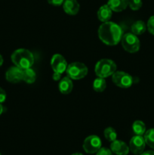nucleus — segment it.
<instances>
[{"instance_id": "13", "label": "nucleus", "mask_w": 154, "mask_h": 155, "mask_svg": "<svg viewBox=\"0 0 154 155\" xmlns=\"http://www.w3.org/2000/svg\"><path fill=\"white\" fill-rule=\"evenodd\" d=\"M129 0H108L107 5L115 12H120L128 6Z\"/></svg>"}, {"instance_id": "17", "label": "nucleus", "mask_w": 154, "mask_h": 155, "mask_svg": "<svg viewBox=\"0 0 154 155\" xmlns=\"http://www.w3.org/2000/svg\"><path fill=\"white\" fill-rule=\"evenodd\" d=\"M36 74L31 68L24 70L23 80L28 84H32L36 81Z\"/></svg>"}, {"instance_id": "4", "label": "nucleus", "mask_w": 154, "mask_h": 155, "mask_svg": "<svg viewBox=\"0 0 154 155\" xmlns=\"http://www.w3.org/2000/svg\"><path fill=\"white\" fill-rule=\"evenodd\" d=\"M66 73L71 80H81L87 75L88 68L81 62H73L68 64Z\"/></svg>"}, {"instance_id": "15", "label": "nucleus", "mask_w": 154, "mask_h": 155, "mask_svg": "<svg viewBox=\"0 0 154 155\" xmlns=\"http://www.w3.org/2000/svg\"><path fill=\"white\" fill-rule=\"evenodd\" d=\"M112 14H113V11L109 7L108 5H104L98 9V18L101 22H107V21H110Z\"/></svg>"}, {"instance_id": "9", "label": "nucleus", "mask_w": 154, "mask_h": 155, "mask_svg": "<svg viewBox=\"0 0 154 155\" xmlns=\"http://www.w3.org/2000/svg\"><path fill=\"white\" fill-rule=\"evenodd\" d=\"M51 66L54 72L63 74L67 68V62L66 59L60 54H55L51 59Z\"/></svg>"}, {"instance_id": "6", "label": "nucleus", "mask_w": 154, "mask_h": 155, "mask_svg": "<svg viewBox=\"0 0 154 155\" xmlns=\"http://www.w3.org/2000/svg\"><path fill=\"white\" fill-rule=\"evenodd\" d=\"M112 80L116 86L122 89H128L133 84V77L123 71H116L112 75Z\"/></svg>"}, {"instance_id": "8", "label": "nucleus", "mask_w": 154, "mask_h": 155, "mask_svg": "<svg viewBox=\"0 0 154 155\" xmlns=\"http://www.w3.org/2000/svg\"><path fill=\"white\" fill-rule=\"evenodd\" d=\"M145 142L144 138L142 136H137L135 135L131 139L129 142V150L134 154L138 155L142 154L144 151Z\"/></svg>"}, {"instance_id": "32", "label": "nucleus", "mask_w": 154, "mask_h": 155, "mask_svg": "<svg viewBox=\"0 0 154 155\" xmlns=\"http://www.w3.org/2000/svg\"><path fill=\"white\" fill-rule=\"evenodd\" d=\"M0 155H1V154H0Z\"/></svg>"}, {"instance_id": "22", "label": "nucleus", "mask_w": 154, "mask_h": 155, "mask_svg": "<svg viewBox=\"0 0 154 155\" xmlns=\"http://www.w3.org/2000/svg\"><path fill=\"white\" fill-rule=\"evenodd\" d=\"M128 6L133 11H137L142 6V0H129Z\"/></svg>"}, {"instance_id": "14", "label": "nucleus", "mask_w": 154, "mask_h": 155, "mask_svg": "<svg viewBox=\"0 0 154 155\" xmlns=\"http://www.w3.org/2000/svg\"><path fill=\"white\" fill-rule=\"evenodd\" d=\"M58 88L60 92L63 95H67V94L70 93L73 88L72 80L68 77H63L59 83Z\"/></svg>"}, {"instance_id": "18", "label": "nucleus", "mask_w": 154, "mask_h": 155, "mask_svg": "<svg viewBox=\"0 0 154 155\" xmlns=\"http://www.w3.org/2000/svg\"><path fill=\"white\" fill-rule=\"evenodd\" d=\"M132 130L137 136H143L146 132V126L143 121L136 120L132 125Z\"/></svg>"}, {"instance_id": "2", "label": "nucleus", "mask_w": 154, "mask_h": 155, "mask_svg": "<svg viewBox=\"0 0 154 155\" xmlns=\"http://www.w3.org/2000/svg\"><path fill=\"white\" fill-rule=\"evenodd\" d=\"M11 58L15 66L22 70L32 68L35 61L34 55L33 53L25 48H19L15 50L12 53Z\"/></svg>"}, {"instance_id": "26", "label": "nucleus", "mask_w": 154, "mask_h": 155, "mask_svg": "<svg viewBox=\"0 0 154 155\" xmlns=\"http://www.w3.org/2000/svg\"><path fill=\"white\" fill-rule=\"evenodd\" d=\"M6 97H7V95H6V92L2 88L0 87V104L4 102L6 100Z\"/></svg>"}, {"instance_id": "16", "label": "nucleus", "mask_w": 154, "mask_h": 155, "mask_svg": "<svg viewBox=\"0 0 154 155\" xmlns=\"http://www.w3.org/2000/svg\"><path fill=\"white\" fill-rule=\"evenodd\" d=\"M146 25L143 21H137L131 26V33L136 36L141 35L146 31Z\"/></svg>"}, {"instance_id": "12", "label": "nucleus", "mask_w": 154, "mask_h": 155, "mask_svg": "<svg viewBox=\"0 0 154 155\" xmlns=\"http://www.w3.org/2000/svg\"><path fill=\"white\" fill-rule=\"evenodd\" d=\"M79 4L76 0H64L63 3V11L69 15H75L79 11Z\"/></svg>"}, {"instance_id": "27", "label": "nucleus", "mask_w": 154, "mask_h": 155, "mask_svg": "<svg viewBox=\"0 0 154 155\" xmlns=\"http://www.w3.org/2000/svg\"><path fill=\"white\" fill-rule=\"evenodd\" d=\"M61 75L62 74H60V73H57V72H54L52 76V78L54 81H58L61 79Z\"/></svg>"}, {"instance_id": "25", "label": "nucleus", "mask_w": 154, "mask_h": 155, "mask_svg": "<svg viewBox=\"0 0 154 155\" xmlns=\"http://www.w3.org/2000/svg\"><path fill=\"white\" fill-rule=\"evenodd\" d=\"M47 1H48V2L49 3L50 5H51L59 6L63 5L64 0H47Z\"/></svg>"}, {"instance_id": "3", "label": "nucleus", "mask_w": 154, "mask_h": 155, "mask_svg": "<svg viewBox=\"0 0 154 155\" xmlns=\"http://www.w3.org/2000/svg\"><path fill=\"white\" fill-rule=\"evenodd\" d=\"M116 71V64L110 59L104 58L97 62L95 68V72L97 77L107 78L113 75Z\"/></svg>"}, {"instance_id": "28", "label": "nucleus", "mask_w": 154, "mask_h": 155, "mask_svg": "<svg viewBox=\"0 0 154 155\" xmlns=\"http://www.w3.org/2000/svg\"><path fill=\"white\" fill-rule=\"evenodd\" d=\"M140 155H154V151H145V152H143L142 154H140Z\"/></svg>"}, {"instance_id": "19", "label": "nucleus", "mask_w": 154, "mask_h": 155, "mask_svg": "<svg viewBox=\"0 0 154 155\" xmlns=\"http://www.w3.org/2000/svg\"><path fill=\"white\" fill-rule=\"evenodd\" d=\"M107 87V83H106L105 78L102 77H97L93 82V89L95 92H102L105 90Z\"/></svg>"}, {"instance_id": "5", "label": "nucleus", "mask_w": 154, "mask_h": 155, "mask_svg": "<svg viewBox=\"0 0 154 155\" xmlns=\"http://www.w3.org/2000/svg\"><path fill=\"white\" fill-rule=\"evenodd\" d=\"M121 42L124 49L129 53H135L140 49V40L137 36L132 33L123 34Z\"/></svg>"}, {"instance_id": "31", "label": "nucleus", "mask_w": 154, "mask_h": 155, "mask_svg": "<svg viewBox=\"0 0 154 155\" xmlns=\"http://www.w3.org/2000/svg\"><path fill=\"white\" fill-rule=\"evenodd\" d=\"M72 155H83V154H81V153H75V154H73Z\"/></svg>"}, {"instance_id": "10", "label": "nucleus", "mask_w": 154, "mask_h": 155, "mask_svg": "<svg viewBox=\"0 0 154 155\" xmlns=\"http://www.w3.org/2000/svg\"><path fill=\"white\" fill-rule=\"evenodd\" d=\"M23 75H24V70L14 66L10 68L6 71L5 78L10 83H18L23 80Z\"/></svg>"}, {"instance_id": "30", "label": "nucleus", "mask_w": 154, "mask_h": 155, "mask_svg": "<svg viewBox=\"0 0 154 155\" xmlns=\"http://www.w3.org/2000/svg\"><path fill=\"white\" fill-rule=\"evenodd\" d=\"M2 112H3V106L2 105V104H0V116L2 115Z\"/></svg>"}, {"instance_id": "29", "label": "nucleus", "mask_w": 154, "mask_h": 155, "mask_svg": "<svg viewBox=\"0 0 154 155\" xmlns=\"http://www.w3.org/2000/svg\"><path fill=\"white\" fill-rule=\"evenodd\" d=\"M2 64H3V58H2V56L0 54V67L2 65Z\"/></svg>"}, {"instance_id": "21", "label": "nucleus", "mask_w": 154, "mask_h": 155, "mask_svg": "<svg viewBox=\"0 0 154 155\" xmlns=\"http://www.w3.org/2000/svg\"><path fill=\"white\" fill-rule=\"evenodd\" d=\"M104 137L109 142H113L117 138V133L113 127H107L104 130Z\"/></svg>"}, {"instance_id": "7", "label": "nucleus", "mask_w": 154, "mask_h": 155, "mask_svg": "<svg viewBox=\"0 0 154 155\" xmlns=\"http://www.w3.org/2000/svg\"><path fill=\"white\" fill-rule=\"evenodd\" d=\"M102 142L98 136H89L83 142V149L88 154H95L101 148Z\"/></svg>"}, {"instance_id": "23", "label": "nucleus", "mask_w": 154, "mask_h": 155, "mask_svg": "<svg viewBox=\"0 0 154 155\" xmlns=\"http://www.w3.org/2000/svg\"><path fill=\"white\" fill-rule=\"evenodd\" d=\"M146 29L152 35H154V15L149 18L146 24Z\"/></svg>"}, {"instance_id": "24", "label": "nucleus", "mask_w": 154, "mask_h": 155, "mask_svg": "<svg viewBox=\"0 0 154 155\" xmlns=\"http://www.w3.org/2000/svg\"><path fill=\"white\" fill-rule=\"evenodd\" d=\"M96 155H113V152L107 148H101L96 153Z\"/></svg>"}, {"instance_id": "20", "label": "nucleus", "mask_w": 154, "mask_h": 155, "mask_svg": "<svg viewBox=\"0 0 154 155\" xmlns=\"http://www.w3.org/2000/svg\"><path fill=\"white\" fill-rule=\"evenodd\" d=\"M143 138L146 145L154 149V129H149L145 132Z\"/></svg>"}, {"instance_id": "1", "label": "nucleus", "mask_w": 154, "mask_h": 155, "mask_svg": "<svg viewBox=\"0 0 154 155\" xmlns=\"http://www.w3.org/2000/svg\"><path fill=\"white\" fill-rule=\"evenodd\" d=\"M123 36V31L119 25L107 21L101 24L98 29V36L102 42L108 45H116Z\"/></svg>"}, {"instance_id": "11", "label": "nucleus", "mask_w": 154, "mask_h": 155, "mask_svg": "<svg viewBox=\"0 0 154 155\" xmlns=\"http://www.w3.org/2000/svg\"><path fill=\"white\" fill-rule=\"evenodd\" d=\"M110 150L116 155H127L130 151L129 147L125 142L117 139L112 142L110 145Z\"/></svg>"}]
</instances>
